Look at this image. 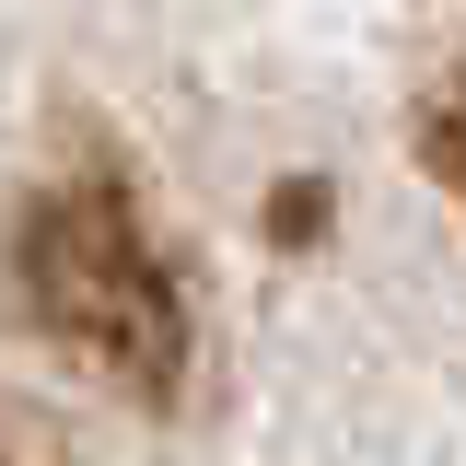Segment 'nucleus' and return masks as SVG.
Returning a JSON list of instances; mask_svg holds the SVG:
<instances>
[{
  "label": "nucleus",
  "instance_id": "f257e3e1",
  "mask_svg": "<svg viewBox=\"0 0 466 466\" xmlns=\"http://www.w3.org/2000/svg\"><path fill=\"white\" fill-rule=\"evenodd\" d=\"M12 280L35 303V327H47L82 373H106L116 397L164 408L187 385V280L164 268V245L152 222L116 198V187H47L24 233H12Z\"/></svg>",
  "mask_w": 466,
  "mask_h": 466
},
{
  "label": "nucleus",
  "instance_id": "f03ea898",
  "mask_svg": "<svg viewBox=\"0 0 466 466\" xmlns=\"http://www.w3.org/2000/svg\"><path fill=\"white\" fill-rule=\"evenodd\" d=\"M420 152H431V175H443V187L466 198V70L443 82V94H431V116H420Z\"/></svg>",
  "mask_w": 466,
  "mask_h": 466
}]
</instances>
